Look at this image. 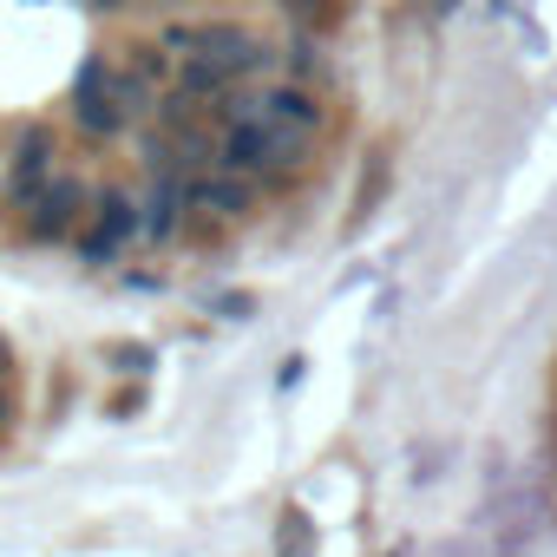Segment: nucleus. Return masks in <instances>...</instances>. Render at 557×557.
<instances>
[{"label":"nucleus","mask_w":557,"mask_h":557,"mask_svg":"<svg viewBox=\"0 0 557 557\" xmlns=\"http://www.w3.org/2000/svg\"><path fill=\"white\" fill-rule=\"evenodd\" d=\"M302 158H309V132L275 125L262 106L230 119V125H216V164L249 177V184H283L289 171H302Z\"/></svg>","instance_id":"1"},{"label":"nucleus","mask_w":557,"mask_h":557,"mask_svg":"<svg viewBox=\"0 0 557 557\" xmlns=\"http://www.w3.org/2000/svg\"><path fill=\"white\" fill-rule=\"evenodd\" d=\"M151 106V86L132 73V66H112V60H86L79 79H73V119L86 138H119L138 112Z\"/></svg>","instance_id":"2"},{"label":"nucleus","mask_w":557,"mask_h":557,"mask_svg":"<svg viewBox=\"0 0 557 557\" xmlns=\"http://www.w3.org/2000/svg\"><path fill=\"white\" fill-rule=\"evenodd\" d=\"M145 236V203L132 197V190H99L92 197V210H86V223H79V236H73V249H79V262H119L132 243Z\"/></svg>","instance_id":"3"},{"label":"nucleus","mask_w":557,"mask_h":557,"mask_svg":"<svg viewBox=\"0 0 557 557\" xmlns=\"http://www.w3.org/2000/svg\"><path fill=\"white\" fill-rule=\"evenodd\" d=\"M164 47H171L177 60L230 66L236 79H249V73H262V66H269V53H262L236 21H190V27H171V34H164Z\"/></svg>","instance_id":"4"},{"label":"nucleus","mask_w":557,"mask_h":557,"mask_svg":"<svg viewBox=\"0 0 557 557\" xmlns=\"http://www.w3.org/2000/svg\"><path fill=\"white\" fill-rule=\"evenodd\" d=\"M92 197H99V190H92L79 171H53V184L21 210L27 243H73L79 223H86V210H92Z\"/></svg>","instance_id":"5"},{"label":"nucleus","mask_w":557,"mask_h":557,"mask_svg":"<svg viewBox=\"0 0 557 557\" xmlns=\"http://www.w3.org/2000/svg\"><path fill=\"white\" fill-rule=\"evenodd\" d=\"M53 171H60V138L47 125H27L14 138V151H8V171H0V197H8V210H27L53 184Z\"/></svg>","instance_id":"6"},{"label":"nucleus","mask_w":557,"mask_h":557,"mask_svg":"<svg viewBox=\"0 0 557 557\" xmlns=\"http://www.w3.org/2000/svg\"><path fill=\"white\" fill-rule=\"evenodd\" d=\"M138 203H145V243H164L190 216V177L184 171H151V184H145Z\"/></svg>","instance_id":"7"},{"label":"nucleus","mask_w":557,"mask_h":557,"mask_svg":"<svg viewBox=\"0 0 557 557\" xmlns=\"http://www.w3.org/2000/svg\"><path fill=\"white\" fill-rule=\"evenodd\" d=\"M256 203V184L249 177H236V171H197L190 177V210H203V216H243Z\"/></svg>","instance_id":"8"},{"label":"nucleus","mask_w":557,"mask_h":557,"mask_svg":"<svg viewBox=\"0 0 557 557\" xmlns=\"http://www.w3.org/2000/svg\"><path fill=\"white\" fill-rule=\"evenodd\" d=\"M262 112H269L275 125H296V132H309V138L322 132V99H315L302 79H296V86H269V92H262Z\"/></svg>","instance_id":"9"},{"label":"nucleus","mask_w":557,"mask_h":557,"mask_svg":"<svg viewBox=\"0 0 557 557\" xmlns=\"http://www.w3.org/2000/svg\"><path fill=\"white\" fill-rule=\"evenodd\" d=\"M283 14H289L302 34H322V27H342L348 0H283Z\"/></svg>","instance_id":"10"},{"label":"nucleus","mask_w":557,"mask_h":557,"mask_svg":"<svg viewBox=\"0 0 557 557\" xmlns=\"http://www.w3.org/2000/svg\"><path fill=\"white\" fill-rule=\"evenodd\" d=\"M164 53H171V47H138V53H132V73H138L145 86H164Z\"/></svg>","instance_id":"11"},{"label":"nucleus","mask_w":557,"mask_h":557,"mask_svg":"<svg viewBox=\"0 0 557 557\" xmlns=\"http://www.w3.org/2000/svg\"><path fill=\"white\" fill-rule=\"evenodd\" d=\"M289 66H296V79H309V73H315V47L296 40V47H289Z\"/></svg>","instance_id":"12"},{"label":"nucleus","mask_w":557,"mask_h":557,"mask_svg":"<svg viewBox=\"0 0 557 557\" xmlns=\"http://www.w3.org/2000/svg\"><path fill=\"white\" fill-rule=\"evenodd\" d=\"M92 8H99V14H119V8H132V0H92Z\"/></svg>","instance_id":"13"},{"label":"nucleus","mask_w":557,"mask_h":557,"mask_svg":"<svg viewBox=\"0 0 557 557\" xmlns=\"http://www.w3.org/2000/svg\"><path fill=\"white\" fill-rule=\"evenodd\" d=\"M0 420H8V394H0Z\"/></svg>","instance_id":"14"},{"label":"nucleus","mask_w":557,"mask_h":557,"mask_svg":"<svg viewBox=\"0 0 557 557\" xmlns=\"http://www.w3.org/2000/svg\"><path fill=\"white\" fill-rule=\"evenodd\" d=\"M151 8H164V0H151Z\"/></svg>","instance_id":"15"},{"label":"nucleus","mask_w":557,"mask_h":557,"mask_svg":"<svg viewBox=\"0 0 557 557\" xmlns=\"http://www.w3.org/2000/svg\"><path fill=\"white\" fill-rule=\"evenodd\" d=\"M0 171H8V158H0Z\"/></svg>","instance_id":"16"}]
</instances>
